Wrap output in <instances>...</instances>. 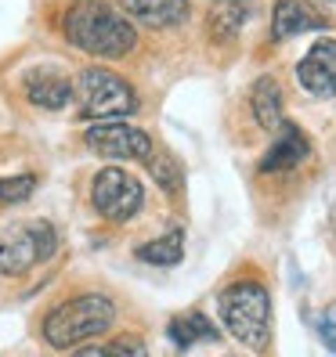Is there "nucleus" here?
<instances>
[{
  "label": "nucleus",
  "instance_id": "obj_1",
  "mask_svg": "<svg viewBox=\"0 0 336 357\" xmlns=\"http://www.w3.org/2000/svg\"><path fill=\"white\" fill-rule=\"evenodd\" d=\"M61 33L76 51L94 58H123L138 47V33L127 18L105 4H94V0H80L66 11Z\"/></svg>",
  "mask_w": 336,
  "mask_h": 357
},
{
  "label": "nucleus",
  "instance_id": "obj_2",
  "mask_svg": "<svg viewBox=\"0 0 336 357\" xmlns=\"http://www.w3.org/2000/svg\"><path fill=\"white\" fill-rule=\"evenodd\" d=\"M116 321V307L109 296L101 292H83V296H73L66 303H58L48 321H44V340L54 350H73L83 347L94 335H105Z\"/></svg>",
  "mask_w": 336,
  "mask_h": 357
},
{
  "label": "nucleus",
  "instance_id": "obj_3",
  "mask_svg": "<svg viewBox=\"0 0 336 357\" xmlns=\"http://www.w3.org/2000/svg\"><path fill=\"white\" fill-rule=\"evenodd\" d=\"M221 321L249 350H264L271 340V296L261 282H235L221 292Z\"/></svg>",
  "mask_w": 336,
  "mask_h": 357
},
{
  "label": "nucleus",
  "instance_id": "obj_4",
  "mask_svg": "<svg viewBox=\"0 0 336 357\" xmlns=\"http://www.w3.org/2000/svg\"><path fill=\"white\" fill-rule=\"evenodd\" d=\"M76 105L87 119H123L138 112V94L109 69H83L76 76Z\"/></svg>",
  "mask_w": 336,
  "mask_h": 357
},
{
  "label": "nucleus",
  "instance_id": "obj_5",
  "mask_svg": "<svg viewBox=\"0 0 336 357\" xmlns=\"http://www.w3.org/2000/svg\"><path fill=\"white\" fill-rule=\"evenodd\" d=\"M58 249V231L48 220L15 224L0 235V275H26L29 267L44 264Z\"/></svg>",
  "mask_w": 336,
  "mask_h": 357
},
{
  "label": "nucleus",
  "instance_id": "obj_6",
  "mask_svg": "<svg viewBox=\"0 0 336 357\" xmlns=\"http://www.w3.org/2000/svg\"><path fill=\"white\" fill-rule=\"evenodd\" d=\"M145 202V188L134 174L119 170V166H109L101 170L91 184V206L98 209V217L112 220V224H123L131 220Z\"/></svg>",
  "mask_w": 336,
  "mask_h": 357
},
{
  "label": "nucleus",
  "instance_id": "obj_7",
  "mask_svg": "<svg viewBox=\"0 0 336 357\" xmlns=\"http://www.w3.org/2000/svg\"><path fill=\"white\" fill-rule=\"evenodd\" d=\"M83 141H87L91 152H98L105 159H141V162H149V155H152V137L141 127H131V123L98 119L94 127H87Z\"/></svg>",
  "mask_w": 336,
  "mask_h": 357
},
{
  "label": "nucleus",
  "instance_id": "obj_8",
  "mask_svg": "<svg viewBox=\"0 0 336 357\" xmlns=\"http://www.w3.org/2000/svg\"><path fill=\"white\" fill-rule=\"evenodd\" d=\"M22 91L36 109H66L76 98V83L61 73V66H33L22 76Z\"/></svg>",
  "mask_w": 336,
  "mask_h": 357
},
{
  "label": "nucleus",
  "instance_id": "obj_9",
  "mask_svg": "<svg viewBox=\"0 0 336 357\" xmlns=\"http://www.w3.org/2000/svg\"><path fill=\"white\" fill-rule=\"evenodd\" d=\"M300 87L314 98H333L336 94V40H319L307 58L297 66Z\"/></svg>",
  "mask_w": 336,
  "mask_h": 357
},
{
  "label": "nucleus",
  "instance_id": "obj_10",
  "mask_svg": "<svg viewBox=\"0 0 336 357\" xmlns=\"http://www.w3.org/2000/svg\"><path fill=\"white\" fill-rule=\"evenodd\" d=\"M329 22L314 11L304 0H275V11H271V36L275 40H293L300 33H319Z\"/></svg>",
  "mask_w": 336,
  "mask_h": 357
},
{
  "label": "nucleus",
  "instance_id": "obj_11",
  "mask_svg": "<svg viewBox=\"0 0 336 357\" xmlns=\"http://www.w3.org/2000/svg\"><path fill=\"white\" fill-rule=\"evenodd\" d=\"M254 0H214L206 11V36L224 44V40H235L242 33V26L254 18Z\"/></svg>",
  "mask_w": 336,
  "mask_h": 357
},
{
  "label": "nucleus",
  "instance_id": "obj_12",
  "mask_svg": "<svg viewBox=\"0 0 336 357\" xmlns=\"http://www.w3.org/2000/svg\"><path fill=\"white\" fill-rule=\"evenodd\" d=\"M311 155V141L304 137V130L297 123H282L279 127V141L268 149V155L261 159V170L264 174H275V170H293L297 162H304Z\"/></svg>",
  "mask_w": 336,
  "mask_h": 357
},
{
  "label": "nucleus",
  "instance_id": "obj_13",
  "mask_svg": "<svg viewBox=\"0 0 336 357\" xmlns=\"http://www.w3.org/2000/svg\"><path fill=\"white\" fill-rule=\"evenodd\" d=\"M116 4L149 29H170L188 15V0H116Z\"/></svg>",
  "mask_w": 336,
  "mask_h": 357
},
{
  "label": "nucleus",
  "instance_id": "obj_14",
  "mask_svg": "<svg viewBox=\"0 0 336 357\" xmlns=\"http://www.w3.org/2000/svg\"><path fill=\"white\" fill-rule=\"evenodd\" d=\"M249 101H254V116L264 130L271 134H279L282 127V87H279V79H271V76H261L254 83V94H249Z\"/></svg>",
  "mask_w": 336,
  "mask_h": 357
},
{
  "label": "nucleus",
  "instance_id": "obj_15",
  "mask_svg": "<svg viewBox=\"0 0 336 357\" xmlns=\"http://www.w3.org/2000/svg\"><path fill=\"white\" fill-rule=\"evenodd\" d=\"M170 340L181 350H188V347H196V343H217L221 332L210 325L199 310H188V314H177V318L170 321Z\"/></svg>",
  "mask_w": 336,
  "mask_h": 357
},
{
  "label": "nucleus",
  "instance_id": "obj_16",
  "mask_svg": "<svg viewBox=\"0 0 336 357\" xmlns=\"http://www.w3.org/2000/svg\"><path fill=\"white\" fill-rule=\"evenodd\" d=\"M181 257H184V235L181 231H170V235L152 238L138 249V260L156 264V267H174V264H181Z\"/></svg>",
  "mask_w": 336,
  "mask_h": 357
},
{
  "label": "nucleus",
  "instance_id": "obj_17",
  "mask_svg": "<svg viewBox=\"0 0 336 357\" xmlns=\"http://www.w3.org/2000/svg\"><path fill=\"white\" fill-rule=\"evenodd\" d=\"M149 170H152V177H156V184L163 188L166 195H177L181 192V184H184V170H181V162H177V155L174 152H152L149 155Z\"/></svg>",
  "mask_w": 336,
  "mask_h": 357
},
{
  "label": "nucleus",
  "instance_id": "obj_18",
  "mask_svg": "<svg viewBox=\"0 0 336 357\" xmlns=\"http://www.w3.org/2000/svg\"><path fill=\"white\" fill-rule=\"evenodd\" d=\"M36 188V177L33 174H22V177H4L0 181V206H11V202H22L33 195Z\"/></svg>",
  "mask_w": 336,
  "mask_h": 357
},
{
  "label": "nucleus",
  "instance_id": "obj_19",
  "mask_svg": "<svg viewBox=\"0 0 336 357\" xmlns=\"http://www.w3.org/2000/svg\"><path fill=\"white\" fill-rule=\"evenodd\" d=\"M101 354H145V343L134 340V335H123V340L109 343V347H101Z\"/></svg>",
  "mask_w": 336,
  "mask_h": 357
},
{
  "label": "nucleus",
  "instance_id": "obj_20",
  "mask_svg": "<svg viewBox=\"0 0 336 357\" xmlns=\"http://www.w3.org/2000/svg\"><path fill=\"white\" fill-rule=\"evenodd\" d=\"M319 335H322V343H326L329 350H336V321H333V318H322V321H319Z\"/></svg>",
  "mask_w": 336,
  "mask_h": 357
}]
</instances>
